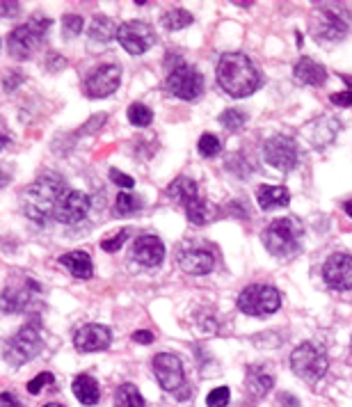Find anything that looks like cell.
Masks as SVG:
<instances>
[{"instance_id": "1", "label": "cell", "mask_w": 352, "mask_h": 407, "mask_svg": "<svg viewBox=\"0 0 352 407\" xmlns=\"http://www.w3.org/2000/svg\"><path fill=\"white\" fill-rule=\"evenodd\" d=\"M66 192V183L60 174H41L39 179L32 181L23 192V213L32 222L44 227L50 217L55 215V208Z\"/></svg>"}, {"instance_id": "2", "label": "cell", "mask_w": 352, "mask_h": 407, "mask_svg": "<svg viewBox=\"0 0 352 407\" xmlns=\"http://www.w3.org/2000/svg\"><path fill=\"white\" fill-rule=\"evenodd\" d=\"M217 83L226 94L242 99L254 94L261 85V73L254 62L242 53H226L217 62Z\"/></svg>"}, {"instance_id": "3", "label": "cell", "mask_w": 352, "mask_h": 407, "mask_svg": "<svg viewBox=\"0 0 352 407\" xmlns=\"http://www.w3.org/2000/svg\"><path fill=\"white\" fill-rule=\"evenodd\" d=\"M302 227L293 217H277L261 234V241L267 252L279 259H288L300 250Z\"/></svg>"}, {"instance_id": "4", "label": "cell", "mask_w": 352, "mask_h": 407, "mask_svg": "<svg viewBox=\"0 0 352 407\" xmlns=\"http://www.w3.org/2000/svg\"><path fill=\"white\" fill-rule=\"evenodd\" d=\"M50 19H44V16H35L30 23L19 25L10 32L7 37V50H10V57L14 60H28V57L35 53L37 46L41 44V39L50 30Z\"/></svg>"}, {"instance_id": "5", "label": "cell", "mask_w": 352, "mask_h": 407, "mask_svg": "<svg viewBox=\"0 0 352 407\" xmlns=\"http://www.w3.org/2000/svg\"><path fill=\"white\" fill-rule=\"evenodd\" d=\"M348 28H350L348 7H343L339 3H327L316 10L314 23H311V32L316 39L339 41L348 35Z\"/></svg>"}, {"instance_id": "6", "label": "cell", "mask_w": 352, "mask_h": 407, "mask_svg": "<svg viewBox=\"0 0 352 407\" xmlns=\"http://www.w3.org/2000/svg\"><path fill=\"white\" fill-rule=\"evenodd\" d=\"M44 348V338H41L39 329L35 325H25L16 332L12 338H7L3 348V357L10 366L19 369L30 359H35Z\"/></svg>"}, {"instance_id": "7", "label": "cell", "mask_w": 352, "mask_h": 407, "mask_svg": "<svg viewBox=\"0 0 352 407\" xmlns=\"http://www.w3.org/2000/svg\"><path fill=\"white\" fill-rule=\"evenodd\" d=\"M281 307V295L277 288L265 284H251L238 295V309L247 316L265 318Z\"/></svg>"}, {"instance_id": "8", "label": "cell", "mask_w": 352, "mask_h": 407, "mask_svg": "<svg viewBox=\"0 0 352 407\" xmlns=\"http://www.w3.org/2000/svg\"><path fill=\"white\" fill-rule=\"evenodd\" d=\"M327 366H330L327 355L314 343H300L291 352V369L305 383H318L327 373Z\"/></svg>"}, {"instance_id": "9", "label": "cell", "mask_w": 352, "mask_h": 407, "mask_svg": "<svg viewBox=\"0 0 352 407\" xmlns=\"http://www.w3.org/2000/svg\"><path fill=\"white\" fill-rule=\"evenodd\" d=\"M167 92L181 101H197L204 94V78L190 64H176L167 76Z\"/></svg>"}, {"instance_id": "10", "label": "cell", "mask_w": 352, "mask_h": 407, "mask_svg": "<svg viewBox=\"0 0 352 407\" xmlns=\"http://www.w3.org/2000/svg\"><path fill=\"white\" fill-rule=\"evenodd\" d=\"M117 41L131 55H142L154 46L156 32L145 21H126L117 28Z\"/></svg>"}, {"instance_id": "11", "label": "cell", "mask_w": 352, "mask_h": 407, "mask_svg": "<svg viewBox=\"0 0 352 407\" xmlns=\"http://www.w3.org/2000/svg\"><path fill=\"white\" fill-rule=\"evenodd\" d=\"M263 158L279 172H291L298 165V144L288 135H272L263 142Z\"/></svg>"}, {"instance_id": "12", "label": "cell", "mask_w": 352, "mask_h": 407, "mask_svg": "<svg viewBox=\"0 0 352 407\" xmlns=\"http://www.w3.org/2000/svg\"><path fill=\"white\" fill-rule=\"evenodd\" d=\"M122 83V66L119 64H101L87 76L85 80V97L89 99H105L117 92Z\"/></svg>"}, {"instance_id": "13", "label": "cell", "mask_w": 352, "mask_h": 407, "mask_svg": "<svg viewBox=\"0 0 352 407\" xmlns=\"http://www.w3.org/2000/svg\"><path fill=\"white\" fill-rule=\"evenodd\" d=\"M154 373L158 383L165 392L176 394L179 389L186 387V376H183V364L172 352H158L154 357Z\"/></svg>"}, {"instance_id": "14", "label": "cell", "mask_w": 352, "mask_h": 407, "mask_svg": "<svg viewBox=\"0 0 352 407\" xmlns=\"http://www.w3.org/2000/svg\"><path fill=\"white\" fill-rule=\"evenodd\" d=\"M89 206H91L89 194L80 192V190H69V192H64V197L57 204L53 217L62 224H78L80 220H85V215L89 213Z\"/></svg>"}, {"instance_id": "15", "label": "cell", "mask_w": 352, "mask_h": 407, "mask_svg": "<svg viewBox=\"0 0 352 407\" xmlns=\"http://www.w3.org/2000/svg\"><path fill=\"white\" fill-rule=\"evenodd\" d=\"M323 279L330 288L350 291L352 288V254H332L323 266Z\"/></svg>"}, {"instance_id": "16", "label": "cell", "mask_w": 352, "mask_h": 407, "mask_svg": "<svg viewBox=\"0 0 352 407\" xmlns=\"http://www.w3.org/2000/svg\"><path fill=\"white\" fill-rule=\"evenodd\" d=\"M112 341V332L110 327L105 325H96V323H89V325H82L78 332L73 336V345L78 352H98V350H105L108 345Z\"/></svg>"}, {"instance_id": "17", "label": "cell", "mask_w": 352, "mask_h": 407, "mask_svg": "<svg viewBox=\"0 0 352 407\" xmlns=\"http://www.w3.org/2000/svg\"><path fill=\"white\" fill-rule=\"evenodd\" d=\"M133 257H135L140 266L156 268V266H161L165 259V245L158 236H151V234L140 236L135 245H133Z\"/></svg>"}, {"instance_id": "18", "label": "cell", "mask_w": 352, "mask_h": 407, "mask_svg": "<svg viewBox=\"0 0 352 407\" xmlns=\"http://www.w3.org/2000/svg\"><path fill=\"white\" fill-rule=\"evenodd\" d=\"M179 264L188 275H208L215 268V257L208 250H188L181 254Z\"/></svg>"}, {"instance_id": "19", "label": "cell", "mask_w": 352, "mask_h": 407, "mask_svg": "<svg viewBox=\"0 0 352 407\" xmlns=\"http://www.w3.org/2000/svg\"><path fill=\"white\" fill-rule=\"evenodd\" d=\"M295 78L302 85H314V87H321L327 80V69L323 64H318L311 57H302L295 64Z\"/></svg>"}, {"instance_id": "20", "label": "cell", "mask_w": 352, "mask_h": 407, "mask_svg": "<svg viewBox=\"0 0 352 407\" xmlns=\"http://www.w3.org/2000/svg\"><path fill=\"white\" fill-rule=\"evenodd\" d=\"M256 199H258V206L263 210H274V208L286 206L291 201V192L288 188H284V185H258Z\"/></svg>"}, {"instance_id": "21", "label": "cell", "mask_w": 352, "mask_h": 407, "mask_svg": "<svg viewBox=\"0 0 352 407\" xmlns=\"http://www.w3.org/2000/svg\"><path fill=\"white\" fill-rule=\"evenodd\" d=\"M60 264L69 270L75 279H89L91 275H94V266H91V257L87 252L75 250V252H69V254H62Z\"/></svg>"}, {"instance_id": "22", "label": "cell", "mask_w": 352, "mask_h": 407, "mask_svg": "<svg viewBox=\"0 0 352 407\" xmlns=\"http://www.w3.org/2000/svg\"><path fill=\"white\" fill-rule=\"evenodd\" d=\"M272 385H274L272 373H267L263 366H249L247 369L245 387H247V392L254 398H263L272 389Z\"/></svg>"}, {"instance_id": "23", "label": "cell", "mask_w": 352, "mask_h": 407, "mask_svg": "<svg viewBox=\"0 0 352 407\" xmlns=\"http://www.w3.org/2000/svg\"><path fill=\"white\" fill-rule=\"evenodd\" d=\"M73 396L78 398L82 405H96L98 398H101V389L98 383L91 376H78L73 380Z\"/></svg>"}, {"instance_id": "24", "label": "cell", "mask_w": 352, "mask_h": 407, "mask_svg": "<svg viewBox=\"0 0 352 407\" xmlns=\"http://www.w3.org/2000/svg\"><path fill=\"white\" fill-rule=\"evenodd\" d=\"M167 192H170L172 199L186 204V206H188L190 201H195L199 197V185H197V181L188 179V176H179V179L170 183Z\"/></svg>"}, {"instance_id": "25", "label": "cell", "mask_w": 352, "mask_h": 407, "mask_svg": "<svg viewBox=\"0 0 352 407\" xmlns=\"http://www.w3.org/2000/svg\"><path fill=\"white\" fill-rule=\"evenodd\" d=\"M30 304V293L25 288H7L0 298V309L7 313H19Z\"/></svg>"}, {"instance_id": "26", "label": "cell", "mask_w": 352, "mask_h": 407, "mask_svg": "<svg viewBox=\"0 0 352 407\" xmlns=\"http://www.w3.org/2000/svg\"><path fill=\"white\" fill-rule=\"evenodd\" d=\"M87 35H89V39L103 41V44H105V41H110V39H112V35H117V28H115L112 19H108V16L96 14L94 19H91V23H89Z\"/></svg>"}, {"instance_id": "27", "label": "cell", "mask_w": 352, "mask_h": 407, "mask_svg": "<svg viewBox=\"0 0 352 407\" xmlns=\"http://www.w3.org/2000/svg\"><path fill=\"white\" fill-rule=\"evenodd\" d=\"M115 407H145V398L135 385L126 383L115 392Z\"/></svg>"}, {"instance_id": "28", "label": "cell", "mask_w": 352, "mask_h": 407, "mask_svg": "<svg viewBox=\"0 0 352 407\" xmlns=\"http://www.w3.org/2000/svg\"><path fill=\"white\" fill-rule=\"evenodd\" d=\"M163 28L165 30H181V28H188L192 23V14L188 10H181V7H176V10H170L163 14Z\"/></svg>"}, {"instance_id": "29", "label": "cell", "mask_w": 352, "mask_h": 407, "mask_svg": "<svg viewBox=\"0 0 352 407\" xmlns=\"http://www.w3.org/2000/svg\"><path fill=\"white\" fill-rule=\"evenodd\" d=\"M186 215L190 220V224H206L208 222V217H211V206L206 204V199H201L197 197L195 201H190L188 206H186Z\"/></svg>"}, {"instance_id": "30", "label": "cell", "mask_w": 352, "mask_h": 407, "mask_svg": "<svg viewBox=\"0 0 352 407\" xmlns=\"http://www.w3.org/2000/svg\"><path fill=\"white\" fill-rule=\"evenodd\" d=\"M142 208V199L135 197L131 190H124L117 194V215H133Z\"/></svg>"}, {"instance_id": "31", "label": "cell", "mask_w": 352, "mask_h": 407, "mask_svg": "<svg viewBox=\"0 0 352 407\" xmlns=\"http://www.w3.org/2000/svg\"><path fill=\"white\" fill-rule=\"evenodd\" d=\"M129 122L133 126H138V129H145V126H149L151 122H154V113H151V108L145 106V103H131L129 106Z\"/></svg>"}, {"instance_id": "32", "label": "cell", "mask_w": 352, "mask_h": 407, "mask_svg": "<svg viewBox=\"0 0 352 407\" xmlns=\"http://www.w3.org/2000/svg\"><path fill=\"white\" fill-rule=\"evenodd\" d=\"M220 124L224 126L226 131H231V133H236L240 131L242 126L247 124V115L242 113V110H236V108H229V110H224V113L220 115Z\"/></svg>"}, {"instance_id": "33", "label": "cell", "mask_w": 352, "mask_h": 407, "mask_svg": "<svg viewBox=\"0 0 352 407\" xmlns=\"http://www.w3.org/2000/svg\"><path fill=\"white\" fill-rule=\"evenodd\" d=\"M197 149H199V154L204 156V158H215V156L222 151V142L217 140L213 133H204V135L199 138Z\"/></svg>"}, {"instance_id": "34", "label": "cell", "mask_w": 352, "mask_h": 407, "mask_svg": "<svg viewBox=\"0 0 352 407\" xmlns=\"http://www.w3.org/2000/svg\"><path fill=\"white\" fill-rule=\"evenodd\" d=\"M82 30H85V19H82V16H78V14H66L64 19H62V35H64V39L78 37Z\"/></svg>"}, {"instance_id": "35", "label": "cell", "mask_w": 352, "mask_h": 407, "mask_svg": "<svg viewBox=\"0 0 352 407\" xmlns=\"http://www.w3.org/2000/svg\"><path fill=\"white\" fill-rule=\"evenodd\" d=\"M229 398H231L229 387H217V389H213L211 394H208L206 405L208 407H226L229 405Z\"/></svg>"}, {"instance_id": "36", "label": "cell", "mask_w": 352, "mask_h": 407, "mask_svg": "<svg viewBox=\"0 0 352 407\" xmlns=\"http://www.w3.org/2000/svg\"><path fill=\"white\" fill-rule=\"evenodd\" d=\"M126 238H129V229H122V231L117 234V236H112V238L101 241V250H103V252H117V250H122V245L126 243Z\"/></svg>"}, {"instance_id": "37", "label": "cell", "mask_w": 352, "mask_h": 407, "mask_svg": "<svg viewBox=\"0 0 352 407\" xmlns=\"http://www.w3.org/2000/svg\"><path fill=\"white\" fill-rule=\"evenodd\" d=\"M50 383H53V373H41V376H37L35 380H30V383H28V392L32 396H37L41 392V387L50 385Z\"/></svg>"}, {"instance_id": "38", "label": "cell", "mask_w": 352, "mask_h": 407, "mask_svg": "<svg viewBox=\"0 0 352 407\" xmlns=\"http://www.w3.org/2000/svg\"><path fill=\"white\" fill-rule=\"evenodd\" d=\"M110 179H112L117 185H119V188H124V190H131L133 185H135V181H133L129 174H122L119 169H110Z\"/></svg>"}, {"instance_id": "39", "label": "cell", "mask_w": 352, "mask_h": 407, "mask_svg": "<svg viewBox=\"0 0 352 407\" xmlns=\"http://www.w3.org/2000/svg\"><path fill=\"white\" fill-rule=\"evenodd\" d=\"M21 12L19 3H10V0H0V19H12Z\"/></svg>"}, {"instance_id": "40", "label": "cell", "mask_w": 352, "mask_h": 407, "mask_svg": "<svg viewBox=\"0 0 352 407\" xmlns=\"http://www.w3.org/2000/svg\"><path fill=\"white\" fill-rule=\"evenodd\" d=\"M330 101L334 106H341V108H348L352 106V90H346V92H337V94H332Z\"/></svg>"}, {"instance_id": "41", "label": "cell", "mask_w": 352, "mask_h": 407, "mask_svg": "<svg viewBox=\"0 0 352 407\" xmlns=\"http://www.w3.org/2000/svg\"><path fill=\"white\" fill-rule=\"evenodd\" d=\"M21 80H23V78H21V73H19V71H7V73H5V80H3L5 92H12Z\"/></svg>"}, {"instance_id": "42", "label": "cell", "mask_w": 352, "mask_h": 407, "mask_svg": "<svg viewBox=\"0 0 352 407\" xmlns=\"http://www.w3.org/2000/svg\"><path fill=\"white\" fill-rule=\"evenodd\" d=\"M0 407H23V405L12 392H3L0 394Z\"/></svg>"}, {"instance_id": "43", "label": "cell", "mask_w": 352, "mask_h": 407, "mask_svg": "<svg viewBox=\"0 0 352 407\" xmlns=\"http://www.w3.org/2000/svg\"><path fill=\"white\" fill-rule=\"evenodd\" d=\"M133 341H135V343H145V345H149V343H154V334H151L149 329H138V332L133 334Z\"/></svg>"}, {"instance_id": "44", "label": "cell", "mask_w": 352, "mask_h": 407, "mask_svg": "<svg viewBox=\"0 0 352 407\" xmlns=\"http://www.w3.org/2000/svg\"><path fill=\"white\" fill-rule=\"evenodd\" d=\"M48 60H53V62H50V64H46V69H53V71L62 69V66L66 64V60H64V57H62V55H57V53H53V55H50Z\"/></svg>"}, {"instance_id": "45", "label": "cell", "mask_w": 352, "mask_h": 407, "mask_svg": "<svg viewBox=\"0 0 352 407\" xmlns=\"http://www.w3.org/2000/svg\"><path fill=\"white\" fill-rule=\"evenodd\" d=\"M7 144H10V135H7L3 129H0V149H5Z\"/></svg>"}, {"instance_id": "46", "label": "cell", "mask_w": 352, "mask_h": 407, "mask_svg": "<svg viewBox=\"0 0 352 407\" xmlns=\"http://www.w3.org/2000/svg\"><path fill=\"white\" fill-rule=\"evenodd\" d=\"M343 210H346V213L352 217V199H350V201H346V206H343Z\"/></svg>"}, {"instance_id": "47", "label": "cell", "mask_w": 352, "mask_h": 407, "mask_svg": "<svg viewBox=\"0 0 352 407\" xmlns=\"http://www.w3.org/2000/svg\"><path fill=\"white\" fill-rule=\"evenodd\" d=\"M44 407H64V405H60V403H46Z\"/></svg>"}, {"instance_id": "48", "label": "cell", "mask_w": 352, "mask_h": 407, "mask_svg": "<svg viewBox=\"0 0 352 407\" xmlns=\"http://www.w3.org/2000/svg\"><path fill=\"white\" fill-rule=\"evenodd\" d=\"M350 350H352V341H350Z\"/></svg>"}]
</instances>
